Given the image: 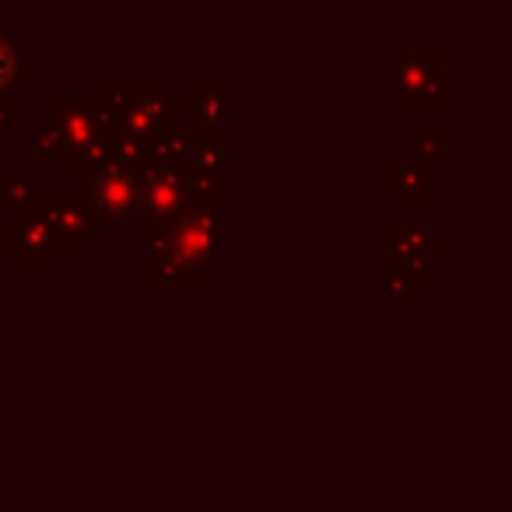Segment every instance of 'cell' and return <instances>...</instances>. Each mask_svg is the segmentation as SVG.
Listing matches in <instances>:
<instances>
[{
  "instance_id": "6da1fadb",
  "label": "cell",
  "mask_w": 512,
  "mask_h": 512,
  "mask_svg": "<svg viewBox=\"0 0 512 512\" xmlns=\"http://www.w3.org/2000/svg\"><path fill=\"white\" fill-rule=\"evenodd\" d=\"M11 71V53H8V46L0 43V81H4V74Z\"/></svg>"
}]
</instances>
